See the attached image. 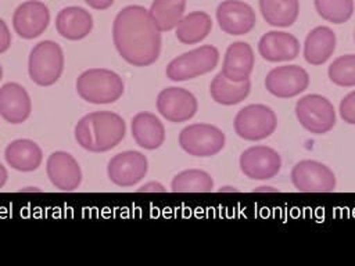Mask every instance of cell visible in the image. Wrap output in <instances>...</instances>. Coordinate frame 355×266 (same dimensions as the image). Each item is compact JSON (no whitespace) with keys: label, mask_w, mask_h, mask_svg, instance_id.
Wrapping results in <instances>:
<instances>
[{"label":"cell","mask_w":355,"mask_h":266,"mask_svg":"<svg viewBox=\"0 0 355 266\" xmlns=\"http://www.w3.org/2000/svg\"><path fill=\"white\" fill-rule=\"evenodd\" d=\"M50 183L60 191H73L82 183V170L78 161L67 151H54L46 162Z\"/></svg>","instance_id":"2e32d148"},{"label":"cell","mask_w":355,"mask_h":266,"mask_svg":"<svg viewBox=\"0 0 355 266\" xmlns=\"http://www.w3.org/2000/svg\"><path fill=\"white\" fill-rule=\"evenodd\" d=\"M32 109V103L24 86L8 82L0 87V115L12 125L25 122Z\"/></svg>","instance_id":"e0dca14e"},{"label":"cell","mask_w":355,"mask_h":266,"mask_svg":"<svg viewBox=\"0 0 355 266\" xmlns=\"http://www.w3.org/2000/svg\"><path fill=\"white\" fill-rule=\"evenodd\" d=\"M258 3L262 18L270 26H291L300 14L298 0H259Z\"/></svg>","instance_id":"484cf974"},{"label":"cell","mask_w":355,"mask_h":266,"mask_svg":"<svg viewBox=\"0 0 355 266\" xmlns=\"http://www.w3.org/2000/svg\"><path fill=\"white\" fill-rule=\"evenodd\" d=\"M293 186L301 193H331L336 188L333 170L315 159L297 162L290 173Z\"/></svg>","instance_id":"9c48e42d"},{"label":"cell","mask_w":355,"mask_h":266,"mask_svg":"<svg viewBox=\"0 0 355 266\" xmlns=\"http://www.w3.org/2000/svg\"><path fill=\"white\" fill-rule=\"evenodd\" d=\"M11 44V33L7 24L0 18V54L6 53Z\"/></svg>","instance_id":"1f68e13d"},{"label":"cell","mask_w":355,"mask_h":266,"mask_svg":"<svg viewBox=\"0 0 355 266\" xmlns=\"http://www.w3.org/2000/svg\"><path fill=\"white\" fill-rule=\"evenodd\" d=\"M112 40L119 55L133 66L151 65L161 53V30L143 6H126L116 14Z\"/></svg>","instance_id":"6da1fadb"},{"label":"cell","mask_w":355,"mask_h":266,"mask_svg":"<svg viewBox=\"0 0 355 266\" xmlns=\"http://www.w3.org/2000/svg\"><path fill=\"white\" fill-rule=\"evenodd\" d=\"M277 118L275 111L265 104H250L243 107L234 116L236 134L247 141H259L275 133Z\"/></svg>","instance_id":"8992f818"},{"label":"cell","mask_w":355,"mask_h":266,"mask_svg":"<svg viewBox=\"0 0 355 266\" xmlns=\"http://www.w3.org/2000/svg\"><path fill=\"white\" fill-rule=\"evenodd\" d=\"M212 29V19L205 11H193L178 22L176 37L183 44H197L202 42Z\"/></svg>","instance_id":"d4e9b609"},{"label":"cell","mask_w":355,"mask_h":266,"mask_svg":"<svg viewBox=\"0 0 355 266\" xmlns=\"http://www.w3.org/2000/svg\"><path fill=\"white\" fill-rule=\"evenodd\" d=\"M254 191H257V193H259V191H276V188H273V187H266V186H262V187H258V188H255Z\"/></svg>","instance_id":"d590c367"},{"label":"cell","mask_w":355,"mask_h":266,"mask_svg":"<svg viewBox=\"0 0 355 266\" xmlns=\"http://www.w3.org/2000/svg\"><path fill=\"white\" fill-rule=\"evenodd\" d=\"M254 62L252 47L245 42H234L226 48L220 72L232 82H244L250 79Z\"/></svg>","instance_id":"d6986e66"},{"label":"cell","mask_w":355,"mask_h":266,"mask_svg":"<svg viewBox=\"0 0 355 266\" xmlns=\"http://www.w3.org/2000/svg\"><path fill=\"white\" fill-rule=\"evenodd\" d=\"M309 75L300 65H282L270 69L265 78L266 90L277 98H291L308 89Z\"/></svg>","instance_id":"7c38bea8"},{"label":"cell","mask_w":355,"mask_h":266,"mask_svg":"<svg viewBox=\"0 0 355 266\" xmlns=\"http://www.w3.org/2000/svg\"><path fill=\"white\" fill-rule=\"evenodd\" d=\"M258 53L269 62L291 61L300 54V42L288 32L270 30L261 36Z\"/></svg>","instance_id":"ac0fdd59"},{"label":"cell","mask_w":355,"mask_h":266,"mask_svg":"<svg viewBox=\"0 0 355 266\" xmlns=\"http://www.w3.org/2000/svg\"><path fill=\"white\" fill-rule=\"evenodd\" d=\"M7 176H8V173H7L6 168L3 166V163H0V188L4 187V184L7 181Z\"/></svg>","instance_id":"e575fe53"},{"label":"cell","mask_w":355,"mask_h":266,"mask_svg":"<svg viewBox=\"0 0 355 266\" xmlns=\"http://www.w3.org/2000/svg\"><path fill=\"white\" fill-rule=\"evenodd\" d=\"M76 91L82 100L90 104H111L122 96L123 82L111 69L90 68L78 76Z\"/></svg>","instance_id":"3957f363"},{"label":"cell","mask_w":355,"mask_h":266,"mask_svg":"<svg viewBox=\"0 0 355 266\" xmlns=\"http://www.w3.org/2000/svg\"><path fill=\"white\" fill-rule=\"evenodd\" d=\"M50 24V11L39 0H28L19 4L12 14V28L22 39L31 40L40 36Z\"/></svg>","instance_id":"5bb4252c"},{"label":"cell","mask_w":355,"mask_h":266,"mask_svg":"<svg viewBox=\"0 0 355 266\" xmlns=\"http://www.w3.org/2000/svg\"><path fill=\"white\" fill-rule=\"evenodd\" d=\"M21 191H40V188H37V187H25Z\"/></svg>","instance_id":"8d00e7d4"},{"label":"cell","mask_w":355,"mask_h":266,"mask_svg":"<svg viewBox=\"0 0 355 266\" xmlns=\"http://www.w3.org/2000/svg\"><path fill=\"white\" fill-rule=\"evenodd\" d=\"M186 0H154L150 7V15L161 32H168L176 28L183 18Z\"/></svg>","instance_id":"4316f807"},{"label":"cell","mask_w":355,"mask_h":266,"mask_svg":"<svg viewBox=\"0 0 355 266\" xmlns=\"http://www.w3.org/2000/svg\"><path fill=\"white\" fill-rule=\"evenodd\" d=\"M137 193H165L166 188L158 181H148L136 190Z\"/></svg>","instance_id":"d6a6232c"},{"label":"cell","mask_w":355,"mask_h":266,"mask_svg":"<svg viewBox=\"0 0 355 266\" xmlns=\"http://www.w3.org/2000/svg\"><path fill=\"white\" fill-rule=\"evenodd\" d=\"M340 116L344 122L355 125V90L343 97L338 107Z\"/></svg>","instance_id":"4dcf8cb0"},{"label":"cell","mask_w":355,"mask_h":266,"mask_svg":"<svg viewBox=\"0 0 355 266\" xmlns=\"http://www.w3.org/2000/svg\"><path fill=\"white\" fill-rule=\"evenodd\" d=\"M130 130L135 141L144 150H157L164 144L165 127L153 112H139L133 116Z\"/></svg>","instance_id":"44dd1931"},{"label":"cell","mask_w":355,"mask_h":266,"mask_svg":"<svg viewBox=\"0 0 355 266\" xmlns=\"http://www.w3.org/2000/svg\"><path fill=\"white\" fill-rule=\"evenodd\" d=\"M225 133L211 123H193L179 133V145L189 155L207 158L225 147Z\"/></svg>","instance_id":"ba28073f"},{"label":"cell","mask_w":355,"mask_h":266,"mask_svg":"<svg viewBox=\"0 0 355 266\" xmlns=\"http://www.w3.org/2000/svg\"><path fill=\"white\" fill-rule=\"evenodd\" d=\"M219 191H237V188H234V187H220Z\"/></svg>","instance_id":"74e56055"},{"label":"cell","mask_w":355,"mask_h":266,"mask_svg":"<svg viewBox=\"0 0 355 266\" xmlns=\"http://www.w3.org/2000/svg\"><path fill=\"white\" fill-rule=\"evenodd\" d=\"M212 188L214 180L202 169L182 170L171 181V190L173 193H209Z\"/></svg>","instance_id":"83f0119b"},{"label":"cell","mask_w":355,"mask_h":266,"mask_svg":"<svg viewBox=\"0 0 355 266\" xmlns=\"http://www.w3.org/2000/svg\"><path fill=\"white\" fill-rule=\"evenodd\" d=\"M148 161L144 154L129 150L114 155L107 166L110 180L119 187L136 186L147 173Z\"/></svg>","instance_id":"4fadbf2b"},{"label":"cell","mask_w":355,"mask_h":266,"mask_svg":"<svg viewBox=\"0 0 355 266\" xmlns=\"http://www.w3.org/2000/svg\"><path fill=\"white\" fill-rule=\"evenodd\" d=\"M55 29L68 40H82L93 29L92 14L79 6L65 7L55 17Z\"/></svg>","instance_id":"ffe728a7"},{"label":"cell","mask_w":355,"mask_h":266,"mask_svg":"<svg viewBox=\"0 0 355 266\" xmlns=\"http://www.w3.org/2000/svg\"><path fill=\"white\" fill-rule=\"evenodd\" d=\"M219 28L232 36H241L251 32L257 24L255 11L241 0H223L216 7Z\"/></svg>","instance_id":"9a60e30c"},{"label":"cell","mask_w":355,"mask_h":266,"mask_svg":"<svg viewBox=\"0 0 355 266\" xmlns=\"http://www.w3.org/2000/svg\"><path fill=\"white\" fill-rule=\"evenodd\" d=\"M4 158L12 169L19 172H32L40 166L43 152L35 141L29 139H17L6 147Z\"/></svg>","instance_id":"603a6c76"},{"label":"cell","mask_w":355,"mask_h":266,"mask_svg":"<svg viewBox=\"0 0 355 266\" xmlns=\"http://www.w3.org/2000/svg\"><path fill=\"white\" fill-rule=\"evenodd\" d=\"M157 111L169 122L190 121L198 108L196 96L183 87H165L157 96Z\"/></svg>","instance_id":"8fae6325"},{"label":"cell","mask_w":355,"mask_h":266,"mask_svg":"<svg viewBox=\"0 0 355 266\" xmlns=\"http://www.w3.org/2000/svg\"><path fill=\"white\" fill-rule=\"evenodd\" d=\"M115 0H85V3L94 10H107L114 4Z\"/></svg>","instance_id":"836d02e7"},{"label":"cell","mask_w":355,"mask_h":266,"mask_svg":"<svg viewBox=\"0 0 355 266\" xmlns=\"http://www.w3.org/2000/svg\"><path fill=\"white\" fill-rule=\"evenodd\" d=\"M1 78H3V68H1V65H0V80H1Z\"/></svg>","instance_id":"f35d334b"},{"label":"cell","mask_w":355,"mask_h":266,"mask_svg":"<svg viewBox=\"0 0 355 266\" xmlns=\"http://www.w3.org/2000/svg\"><path fill=\"white\" fill-rule=\"evenodd\" d=\"M315 10L324 21L340 25L354 14V0H313Z\"/></svg>","instance_id":"f1b7e54d"},{"label":"cell","mask_w":355,"mask_h":266,"mask_svg":"<svg viewBox=\"0 0 355 266\" xmlns=\"http://www.w3.org/2000/svg\"><path fill=\"white\" fill-rule=\"evenodd\" d=\"M300 125L312 134H324L336 125V111L330 100L320 94H306L295 103Z\"/></svg>","instance_id":"52a82bcc"},{"label":"cell","mask_w":355,"mask_h":266,"mask_svg":"<svg viewBox=\"0 0 355 266\" xmlns=\"http://www.w3.org/2000/svg\"><path fill=\"white\" fill-rule=\"evenodd\" d=\"M219 51L215 46L205 44L183 53L166 65V78L173 82H184L205 75L216 68Z\"/></svg>","instance_id":"5b68a950"},{"label":"cell","mask_w":355,"mask_h":266,"mask_svg":"<svg viewBox=\"0 0 355 266\" xmlns=\"http://www.w3.org/2000/svg\"><path fill=\"white\" fill-rule=\"evenodd\" d=\"M64 53L58 43L42 40L33 46L28 60V73L39 86H51L62 75Z\"/></svg>","instance_id":"277c9868"},{"label":"cell","mask_w":355,"mask_h":266,"mask_svg":"<svg viewBox=\"0 0 355 266\" xmlns=\"http://www.w3.org/2000/svg\"><path fill=\"white\" fill-rule=\"evenodd\" d=\"M239 165L248 179L269 180L280 172L282 157L272 147L252 145L241 152Z\"/></svg>","instance_id":"30bf717a"},{"label":"cell","mask_w":355,"mask_h":266,"mask_svg":"<svg viewBox=\"0 0 355 266\" xmlns=\"http://www.w3.org/2000/svg\"><path fill=\"white\" fill-rule=\"evenodd\" d=\"M336 50V33L329 26H316L305 37L304 58L311 65L324 64Z\"/></svg>","instance_id":"7402d4cb"},{"label":"cell","mask_w":355,"mask_h":266,"mask_svg":"<svg viewBox=\"0 0 355 266\" xmlns=\"http://www.w3.org/2000/svg\"><path fill=\"white\" fill-rule=\"evenodd\" d=\"M354 40H355V32H354Z\"/></svg>","instance_id":"ab89813d"},{"label":"cell","mask_w":355,"mask_h":266,"mask_svg":"<svg viewBox=\"0 0 355 266\" xmlns=\"http://www.w3.org/2000/svg\"><path fill=\"white\" fill-rule=\"evenodd\" d=\"M331 83L341 87L355 86V54L340 55L327 68Z\"/></svg>","instance_id":"f546056e"},{"label":"cell","mask_w":355,"mask_h":266,"mask_svg":"<svg viewBox=\"0 0 355 266\" xmlns=\"http://www.w3.org/2000/svg\"><path fill=\"white\" fill-rule=\"evenodd\" d=\"M251 91V82H232L223 76L222 72L216 73L209 85V94L212 100L220 105H236L247 98Z\"/></svg>","instance_id":"cb8c5ba5"},{"label":"cell","mask_w":355,"mask_h":266,"mask_svg":"<svg viewBox=\"0 0 355 266\" xmlns=\"http://www.w3.org/2000/svg\"><path fill=\"white\" fill-rule=\"evenodd\" d=\"M126 133L121 115L111 111H96L80 118L75 126L78 144L90 152H105L116 147Z\"/></svg>","instance_id":"7a4b0ae2"}]
</instances>
